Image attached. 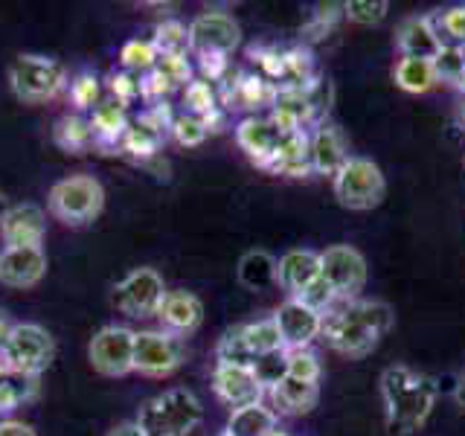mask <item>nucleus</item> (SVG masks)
Instances as JSON below:
<instances>
[{
  "label": "nucleus",
  "instance_id": "obj_38",
  "mask_svg": "<svg viewBox=\"0 0 465 436\" xmlns=\"http://www.w3.org/2000/svg\"><path fill=\"white\" fill-rule=\"evenodd\" d=\"M111 91H114V96H116V102L120 105H125L128 99H134V96H140L143 94V79L140 76H134V73H114L111 76Z\"/></svg>",
  "mask_w": 465,
  "mask_h": 436
},
{
  "label": "nucleus",
  "instance_id": "obj_9",
  "mask_svg": "<svg viewBox=\"0 0 465 436\" xmlns=\"http://www.w3.org/2000/svg\"><path fill=\"white\" fill-rule=\"evenodd\" d=\"M134 334L137 332L128 326H102L87 343L91 367L105 378H123L134 372Z\"/></svg>",
  "mask_w": 465,
  "mask_h": 436
},
{
  "label": "nucleus",
  "instance_id": "obj_3",
  "mask_svg": "<svg viewBox=\"0 0 465 436\" xmlns=\"http://www.w3.org/2000/svg\"><path fill=\"white\" fill-rule=\"evenodd\" d=\"M134 421L145 436H189L203 421V404L193 390L172 387L145 399Z\"/></svg>",
  "mask_w": 465,
  "mask_h": 436
},
{
  "label": "nucleus",
  "instance_id": "obj_24",
  "mask_svg": "<svg viewBox=\"0 0 465 436\" xmlns=\"http://www.w3.org/2000/svg\"><path fill=\"white\" fill-rule=\"evenodd\" d=\"M239 145L247 149V154H251L253 160L276 157L282 149V134H280V128H273L271 123L244 120L239 125Z\"/></svg>",
  "mask_w": 465,
  "mask_h": 436
},
{
  "label": "nucleus",
  "instance_id": "obj_34",
  "mask_svg": "<svg viewBox=\"0 0 465 436\" xmlns=\"http://www.w3.org/2000/svg\"><path fill=\"white\" fill-rule=\"evenodd\" d=\"M387 9H390L387 0H349V4H343L346 18L363 26L381 24L387 18Z\"/></svg>",
  "mask_w": 465,
  "mask_h": 436
},
{
  "label": "nucleus",
  "instance_id": "obj_1",
  "mask_svg": "<svg viewBox=\"0 0 465 436\" xmlns=\"http://www.w3.org/2000/svg\"><path fill=\"white\" fill-rule=\"evenodd\" d=\"M396 323V312L384 300H343L323 314V338L334 352L367 358Z\"/></svg>",
  "mask_w": 465,
  "mask_h": 436
},
{
  "label": "nucleus",
  "instance_id": "obj_17",
  "mask_svg": "<svg viewBox=\"0 0 465 436\" xmlns=\"http://www.w3.org/2000/svg\"><path fill=\"white\" fill-rule=\"evenodd\" d=\"M320 280V253L309 247H294L276 259V285L288 297H300L305 288Z\"/></svg>",
  "mask_w": 465,
  "mask_h": 436
},
{
  "label": "nucleus",
  "instance_id": "obj_5",
  "mask_svg": "<svg viewBox=\"0 0 465 436\" xmlns=\"http://www.w3.org/2000/svg\"><path fill=\"white\" fill-rule=\"evenodd\" d=\"M67 82V70L55 62V58L38 55V53H21L12 58L9 64V87L12 94L21 102L29 105H38V102H47L64 91Z\"/></svg>",
  "mask_w": 465,
  "mask_h": 436
},
{
  "label": "nucleus",
  "instance_id": "obj_43",
  "mask_svg": "<svg viewBox=\"0 0 465 436\" xmlns=\"http://www.w3.org/2000/svg\"><path fill=\"white\" fill-rule=\"evenodd\" d=\"M108 436H145V433L140 431V425L134 419H128V421H120V425H114L108 431Z\"/></svg>",
  "mask_w": 465,
  "mask_h": 436
},
{
  "label": "nucleus",
  "instance_id": "obj_20",
  "mask_svg": "<svg viewBox=\"0 0 465 436\" xmlns=\"http://www.w3.org/2000/svg\"><path fill=\"white\" fill-rule=\"evenodd\" d=\"M396 47L401 50V58H428L433 62L436 55L442 53V38L436 33L433 18H404L399 24V33H396Z\"/></svg>",
  "mask_w": 465,
  "mask_h": 436
},
{
  "label": "nucleus",
  "instance_id": "obj_7",
  "mask_svg": "<svg viewBox=\"0 0 465 436\" xmlns=\"http://www.w3.org/2000/svg\"><path fill=\"white\" fill-rule=\"evenodd\" d=\"M55 358L53 334L38 323H15L12 338L4 349V363L12 375L35 378L44 372Z\"/></svg>",
  "mask_w": 465,
  "mask_h": 436
},
{
  "label": "nucleus",
  "instance_id": "obj_11",
  "mask_svg": "<svg viewBox=\"0 0 465 436\" xmlns=\"http://www.w3.org/2000/svg\"><path fill=\"white\" fill-rule=\"evenodd\" d=\"M186 35H189V53H195L201 58L207 55L227 58L242 44V26L227 12H201L186 26Z\"/></svg>",
  "mask_w": 465,
  "mask_h": 436
},
{
  "label": "nucleus",
  "instance_id": "obj_27",
  "mask_svg": "<svg viewBox=\"0 0 465 436\" xmlns=\"http://www.w3.org/2000/svg\"><path fill=\"white\" fill-rule=\"evenodd\" d=\"M242 338H244L247 352H251L253 358L273 355V352H282L285 349L282 334H280V329H276L273 317L256 320V323H242Z\"/></svg>",
  "mask_w": 465,
  "mask_h": 436
},
{
  "label": "nucleus",
  "instance_id": "obj_33",
  "mask_svg": "<svg viewBox=\"0 0 465 436\" xmlns=\"http://www.w3.org/2000/svg\"><path fill=\"white\" fill-rule=\"evenodd\" d=\"M285 375L320 384V361L312 349H285Z\"/></svg>",
  "mask_w": 465,
  "mask_h": 436
},
{
  "label": "nucleus",
  "instance_id": "obj_36",
  "mask_svg": "<svg viewBox=\"0 0 465 436\" xmlns=\"http://www.w3.org/2000/svg\"><path fill=\"white\" fill-rule=\"evenodd\" d=\"M433 67H436V76H440V82H460L462 73H465V58L460 53V47H442V53L433 58Z\"/></svg>",
  "mask_w": 465,
  "mask_h": 436
},
{
  "label": "nucleus",
  "instance_id": "obj_47",
  "mask_svg": "<svg viewBox=\"0 0 465 436\" xmlns=\"http://www.w3.org/2000/svg\"><path fill=\"white\" fill-rule=\"evenodd\" d=\"M460 87H462V91H465V73H462V79H460Z\"/></svg>",
  "mask_w": 465,
  "mask_h": 436
},
{
  "label": "nucleus",
  "instance_id": "obj_40",
  "mask_svg": "<svg viewBox=\"0 0 465 436\" xmlns=\"http://www.w3.org/2000/svg\"><path fill=\"white\" fill-rule=\"evenodd\" d=\"M442 33L457 44H465V9H448L442 15Z\"/></svg>",
  "mask_w": 465,
  "mask_h": 436
},
{
  "label": "nucleus",
  "instance_id": "obj_4",
  "mask_svg": "<svg viewBox=\"0 0 465 436\" xmlns=\"http://www.w3.org/2000/svg\"><path fill=\"white\" fill-rule=\"evenodd\" d=\"M105 207V189L94 174H70L50 186L47 210L67 227H84Z\"/></svg>",
  "mask_w": 465,
  "mask_h": 436
},
{
  "label": "nucleus",
  "instance_id": "obj_8",
  "mask_svg": "<svg viewBox=\"0 0 465 436\" xmlns=\"http://www.w3.org/2000/svg\"><path fill=\"white\" fill-rule=\"evenodd\" d=\"M186 341L166 329H145L134 334V372L163 378L186 363Z\"/></svg>",
  "mask_w": 465,
  "mask_h": 436
},
{
  "label": "nucleus",
  "instance_id": "obj_49",
  "mask_svg": "<svg viewBox=\"0 0 465 436\" xmlns=\"http://www.w3.org/2000/svg\"><path fill=\"white\" fill-rule=\"evenodd\" d=\"M460 114H462V120H465V102H462V108H460Z\"/></svg>",
  "mask_w": 465,
  "mask_h": 436
},
{
  "label": "nucleus",
  "instance_id": "obj_21",
  "mask_svg": "<svg viewBox=\"0 0 465 436\" xmlns=\"http://www.w3.org/2000/svg\"><path fill=\"white\" fill-rule=\"evenodd\" d=\"M309 160L312 166L320 172V174H338L341 166L349 160V152H346V140L338 128H320L314 140H312V149H309Z\"/></svg>",
  "mask_w": 465,
  "mask_h": 436
},
{
  "label": "nucleus",
  "instance_id": "obj_48",
  "mask_svg": "<svg viewBox=\"0 0 465 436\" xmlns=\"http://www.w3.org/2000/svg\"><path fill=\"white\" fill-rule=\"evenodd\" d=\"M271 436H285V433H282V431H273Z\"/></svg>",
  "mask_w": 465,
  "mask_h": 436
},
{
  "label": "nucleus",
  "instance_id": "obj_26",
  "mask_svg": "<svg viewBox=\"0 0 465 436\" xmlns=\"http://www.w3.org/2000/svg\"><path fill=\"white\" fill-rule=\"evenodd\" d=\"M392 76H396V84L407 94H428L430 87L440 82L436 67L428 58H401L396 70H392Z\"/></svg>",
  "mask_w": 465,
  "mask_h": 436
},
{
  "label": "nucleus",
  "instance_id": "obj_35",
  "mask_svg": "<svg viewBox=\"0 0 465 436\" xmlns=\"http://www.w3.org/2000/svg\"><path fill=\"white\" fill-rule=\"evenodd\" d=\"M207 123L198 120L195 114H181L178 120H172V134L178 137L181 145H198L203 137H207Z\"/></svg>",
  "mask_w": 465,
  "mask_h": 436
},
{
  "label": "nucleus",
  "instance_id": "obj_13",
  "mask_svg": "<svg viewBox=\"0 0 465 436\" xmlns=\"http://www.w3.org/2000/svg\"><path fill=\"white\" fill-rule=\"evenodd\" d=\"M213 390L222 399L230 413L239 407H251L265 399V384L259 382L253 367H230V363H215L213 370Z\"/></svg>",
  "mask_w": 465,
  "mask_h": 436
},
{
  "label": "nucleus",
  "instance_id": "obj_6",
  "mask_svg": "<svg viewBox=\"0 0 465 436\" xmlns=\"http://www.w3.org/2000/svg\"><path fill=\"white\" fill-rule=\"evenodd\" d=\"M387 195V181L384 172L372 164L370 157H349L334 174V198L346 210H372L384 201Z\"/></svg>",
  "mask_w": 465,
  "mask_h": 436
},
{
  "label": "nucleus",
  "instance_id": "obj_12",
  "mask_svg": "<svg viewBox=\"0 0 465 436\" xmlns=\"http://www.w3.org/2000/svg\"><path fill=\"white\" fill-rule=\"evenodd\" d=\"M166 297V282L154 268H134L125 273L120 285H114L111 302L128 317H149L157 314L160 302Z\"/></svg>",
  "mask_w": 465,
  "mask_h": 436
},
{
  "label": "nucleus",
  "instance_id": "obj_15",
  "mask_svg": "<svg viewBox=\"0 0 465 436\" xmlns=\"http://www.w3.org/2000/svg\"><path fill=\"white\" fill-rule=\"evenodd\" d=\"M47 215L38 203H18L0 218V239L6 247H44Z\"/></svg>",
  "mask_w": 465,
  "mask_h": 436
},
{
  "label": "nucleus",
  "instance_id": "obj_41",
  "mask_svg": "<svg viewBox=\"0 0 465 436\" xmlns=\"http://www.w3.org/2000/svg\"><path fill=\"white\" fill-rule=\"evenodd\" d=\"M24 392L18 390V384H12L9 378H0V413H9L21 404Z\"/></svg>",
  "mask_w": 465,
  "mask_h": 436
},
{
  "label": "nucleus",
  "instance_id": "obj_29",
  "mask_svg": "<svg viewBox=\"0 0 465 436\" xmlns=\"http://www.w3.org/2000/svg\"><path fill=\"white\" fill-rule=\"evenodd\" d=\"M120 62L125 73H134V76H145L152 73L160 62V55L154 50L152 41H140V38H131L128 44H123L120 50Z\"/></svg>",
  "mask_w": 465,
  "mask_h": 436
},
{
  "label": "nucleus",
  "instance_id": "obj_31",
  "mask_svg": "<svg viewBox=\"0 0 465 436\" xmlns=\"http://www.w3.org/2000/svg\"><path fill=\"white\" fill-rule=\"evenodd\" d=\"M215 358H218V363H230V367H253L256 358L247 352L244 338H242V326H232L222 334V341L215 346Z\"/></svg>",
  "mask_w": 465,
  "mask_h": 436
},
{
  "label": "nucleus",
  "instance_id": "obj_18",
  "mask_svg": "<svg viewBox=\"0 0 465 436\" xmlns=\"http://www.w3.org/2000/svg\"><path fill=\"white\" fill-rule=\"evenodd\" d=\"M157 317L166 332L186 338V334H193L203 323V302L193 291H166Z\"/></svg>",
  "mask_w": 465,
  "mask_h": 436
},
{
  "label": "nucleus",
  "instance_id": "obj_42",
  "mask_svg": "<svg viewBox=\"0 0 465 436\" xmlns=\"http://www.w3.org/2000/svg\"><path fill=\"white\" fill-rule=\"evenodd\" d=\"M0 436H38L33 425L21 419H0Z\"/></svg>",
  "mask_w": 465,
  "mask_h": 436
},
{
  "label": "nucleus",
  "instance_id": "obj_28",
  "mask_svg": "<svg viewBox=\"0 0 465 436\" xmlns=\"http://www.w3.org/2000/svg\"><path fill=\"white\" fill-rule=\"evenodd\" d=\"M91 125H94L96 140H102V143L120 140V137L125 134V128H128L125 108H123L116 99L102 102V105H99L96 111H91Z\"/></svg>",
  "mask_w": 465,
  "mask_h": 436
},
{
  "label": "nucleus",
  "instance_id": "obj_46",
  "mask_svg": "<svg viewBox=\"0 0 465 436\" xmlns=\"http://www.w3.org/2000/svg\"><path fill=\"white\" fill-rule=\"evenodd\" d=\"M6 372H9V370H6V363H4V355H0V378H4Z\"/></svg>",
  "mask_w": 465,
  "mask_h": 436
},
{
  "label": "nucleus",
  "instance_id": "obj_37",
  "mask_svg": "<svg viewBox=\"0 0 465 436\" xmlns=\"http://www.w3.org/2000/svg\"><path fill=\"white\" fill-rule=\"evenodd\" d=\"M297 300H302L305 305H312L314 312L326 314V312L331 309V305L338 302V294H334V291H331V285H329V282L323 280V276H320V280H317V282H312L309 288H305V291H302V294H300Z\"/></svg>",
  "mask_w": 465,
  "mask_h": 436
},
{
  "label": "nucleus",
  "instance_id": "obj_45",
  "mask_svg": "<svg viewBox=\"0 0 465 436\" xmlns=\"http://www.w3.org/2000/svg\"><path fill=\"white\" fill-rule=\"evenodd\" d=\"M457 401L465 407V375L460 378V384H457Z\"/></svg>",
  "mask_w": 465,
  "mask_h": 436
},
{
  "label": "nucleus",
  "instance_id": "obj_25",
  "mask_svg": "<svg viewBox=\"0 0 465 436\" xmlns=\"http://www.w3.org/2000/svg\"><path fill=\"white\" fill-rule=\"evenodd\" d=\"M53 140L58 149L64 152H84L91 149L96 143V134H94V125H91V116L84 114H64L62 120L55 123L53 128Z\"/></svg>",
  "mask_w": 465,
  "mask_h": 436
},
{
  "label": "nucleus",
  "instance_id": "obj_10",
  "mask_svg": "<svg viewBox=\"0 0 465 436\" xmlns=\"http://www.w3.org/2000/svg\"><path fill=\"white\" fill-rule=\"evenodd\" d=\"M320 276L338 300H355L367 285V259L352 244H331L320 253Z\"/></svg>",
  "mask_w": 465,
  "mask_h": 436
},
{
  "label": "nucleus",
  "instance_id": "obj_44",
  "mask_svg": "<svg viewBox=\"0 0 465 436\" xmlns=\"http://www.w3.org/2000/svg\"><path fill=\"white\" fill-rule=\"evenodd\" d=\"M12 329H15V320H9L6 312H0V355H4V349L12 338Z\"/></svg>",
  "mask_w": 465,
  "mask_h": 436
},
{
  "label": "nucleus",
  "instance_id": "obj_39",
  "mask_svg": "<svg viewBox=\"0 0 465 436\" xmlns=\"http://www.w3.org/2000/svg\"><path fill=\"white\" fill-rule=\"evenodd\" d=\"M183 99H186V108L195 111V114L213 111V91H210L207 82H189L186 91H183Z\"/></svg>",
  "mask_w": 465,
  "mask_h": 436
},
{
  "label": "nucleus",
  "instance_id": "obj_2",
  "mask_svg": "<svg viewBox=\"0 0 465 436\" xmlns=\"http://www.w3.org/2000/svg\"><path fill=\"white\" fill-rule=\"evenodd\" d=\"M381 399L390 433L407 436L428 421L436 401V382L411 367H390L381 375Z\"/></svg>",
  "mask_w": 465,
  "mask_h": 436
},
{
  "label": "nucleus",
  "instance_id": "obj_22",
  "mask_svg": "<svg viewBox=\"0 0 465 436\" xmlns=\"http://www.w3.org/2000/svg\"><path fill=\"white\" fill-rule=\"evenodd\" d=\"M276 421H280V416L271 411V404L259 401V404L232 411L227 431L222 436H271L276 431Z\"/></svg>",
  "mask_w": 465,
  "mask_h": 436
},
{
  "label": "nucleus",
  "instance_id": "obj_30",
  "mask_svg": "<svg viewBox=\"0 0 465 436\" xmlns=\"http://www.w3.org/2000/svg\"><path fill=\"white\" fill-rule=\"evenodd\" d=\"M154 50L160 58H181L189 53V35H186V26L178 21H166L157 26V33L152 38Z\"/></svg>",
  "mask_w": 465,
  "mask_h": 436
},
{
  "label": "nucleus",
  "instance_id": "obj_19",
  "mask_svg": "<svg viewBox=\"0 0 465 436\" xmlns=\"http://www.w3.org/2000/svg\"><path fill=\"white\" fill-rule=\"evenodd\" d=\"M265 396L271 399V411L276 416H302L317 407L320 399V384L314 382H300V378H280L273 387H268Z\"/></svg>",
  "mask_w": 465,
  "mask_h": 436
},
{
  "label": "nucleus",
  "instance_id": "obj_16",
  "mask_svg": "<svg viewBox=\"0 0 465 436\" xmlns=\"http://www.w3.org/2000/svg\"><path fill=\"white\" fill-rule=\"evenodd\" d=\"M47 273L44 247H4L0 251V282L6 288H35Z\"/></svg>",
  "mask_w": 465,
  "mask_h": 436
},
{
  "label": "nucleus",
  "instance_id": "obj_23",
  "mask_svg": "<svg viewBox=\"0 0 465 436\" xmlns=\"http://www.w3.org/2000/svg\"><path fill=\"white\" fill-rule=\"evenodd\" d=\"M236 280L247 288V291H268L276 285V256L268 251H247L239 259L236 268Z\"/></svg>",
  "mask_w": 465,
  "mask_h": 436
},
{
  "label": "nucleus",
  "instance_id": "obj_14",
  "mask_svg": "<svg viewBox=\"0 0 465 436\" xmlns=\"http://www.w3.org/2000/svg\"><path fill=\"white\" fill-rule=\"evenodd\" d=\"M273 323L282 334L285 349H309L323 329V314L314 312L312 305H305L297 297H288L273 314Z\"/></svg>",
  "mask_w": 465,
  "mask_h": 436
},
{
  "label": "nucleus",
  "instance_id": "obj_32",
  "mask_svg": "<svg viewBox=\"0 0 465 436\" xmlns=\"http://www.w3.org/2000/svg\"><path fill=\"white\" fill-rule=\"evenodd\" d=\"M70 91V102L76 114H84V111H96L102 105V84L94 73H79L76 79L67 84Z\"/></svg>",
  "mask_w": 465,
  "mask_h": 436
}]
</instances>
